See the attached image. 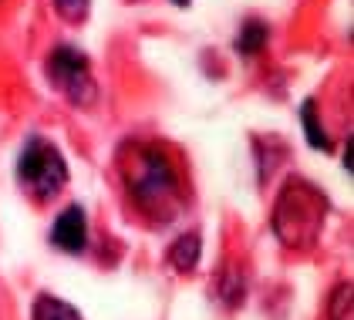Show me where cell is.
Masks as SVG:
<instances>
[{"mask_svg":"<svg viewBox=\"0 0 354 320\" xmlns=\"http://www.w3.org/2000/svg\"><path fill=\"white\" fill-rule=\"evenodd\" d=\"M324 196L304 179H290L280 192L277 206H273V229L283 240V246H297L300 250V246H310L317 240V233L324 226Z\"/></svg>","mask_w":354,"mask_h":320,"instance_id":"6da1fadb","label":"cell"},{"mask_svg":"<svg viewBox=\"0 0 354 320\" xmlns=\"http://www.w3.org/2000/svg\"><path fill=\"white\" fill-rule=\"evenodd\" d=\"M129 165V189L136 196V203L149 213L172 216V203H179V179L172 172V165L165 162L162 152L156 149H132Z\"/></svg>","mask_w":354,"mask_h":320,"instance_id":"7a4b0ae2","label":"cell"},{"mask_svg":"<svg viewBox=\"0 0 354 320\" xmlns=\"http://www.w3.org/2000/svg\"><path fill=\"white\" fill-rule=\"evenodd\" d=\"M17 179L34 199H55L68 186V165L51 142L30 138L17 159Z\"/></svg>","mask_w":354,"mask_h":320,"instance_id":"3957f363","label":"cell"},{"mask_svg":"<svg viewBox=\"0 0 354 320\" xmlns=\"http://www.w3.org/2000/svg\"><path fill=\"white\" fill-rule=\"evenodd\" d=\"M48 81L57 91H64L75 105H91L95 102V78L88 68V57L75 48H57L48 57Z\"/></svg>","mask_w":354,"mask_h":320,"instance_id":"277c9868","label":"cell"},{"mask_svg":"<svg viewBox=\"0 0 354 320\" xmlns=\"http://www.w3.org/2000/svg\"><path fill=\"white\" fill-rule=\"evenodd\" d=\"M51 243L64 253H82L88 243V219L78 206H68L51 226Z\"/></svg>","mask_w":354,"mask_h":320,"instance_id":"5b68a950","label":"cell"},{"mask_svg":"<svg viewBox=\"0 0 354 320\" xmlns=\"http://www.w3.org/2000/svg\"><path fill=\"white\" fill-rule=\"evenodd\" d=\"M199 250H203V243L196 233L189 236H183V240H176V246L169 250V263L179 270V273H192L196 263H199Z\"/></svg>","mask_w":354,"mask_h":320,"instance_id":"8992f818","label":"cell"},{"mask_svg":"<svg viewBox=\"0 0 354 320\" xmlns=\"http://www.w3.org/2000/svg\"><path fill=\"white\" fill-rule=\"evenodd\" d=\"M34 320H82V314L71 303L44 294V297H37V303H34Z\"/></svg>","mask_w":354,"mask_h":320,"instance_id":"52a82bcc","label":"cell"},{"mask_svg":"<svg viewBox=\"0 0 354 320\" xmlns=\"http://www.w3.org/2000/svg\"><path fill=\"white\" fill-rule=\"evenodd\" d=\"M263 44H267V24H260V21H246L243 30H240V37H236V51L240 54H257Z\"/></svg>","mask_w":354,"mask_h":320,"instance_id":"ba28073f","label":"cell"},{"mask_svg":"<svg viewBox=\"0 0 354 320\" xmlns=\"http://www.w3.org/2000/svg\"><path fill=\"white\" fill-rule=\"evenodd\" d=\"M300 118H304V125H307V142L314 145V149H330V138H327L324 125H317V118H314V102H307V105L300 108Z\"/></svg>","mask_w":354,"mask_h":320,"instance_id":"9c48e42d","label":"cell"},{"mask_svg":"<svg viewBox=\"0 0 354 320\" xmlns=\"http://www.w3.org/2000/svg\"><path fill=\"white\" fill-rule=\"evenodd\" d=\"M57 14L64 17V21H75V24H82L84 17H88V10H91V0H55Z\"/></svg>","mask_w":354,"mask_h":320,"instance_id":"30bf717a","label":"cell"},{"mask_svg":"<svg viewBox=\"0 0 354 320\" xmlns=\"http://www.w3.org/2000/svg\"><path fill=\"white\" fill-rule=\"evenodd\" d=\"M330 320H351V283L337 287V294L330 300Z\"/></svg>","mask_w":354,"mask_h":320,"instance_id":"8fae6325","label":"cell"},{"mask_svg":"<svg viewBox=\"0 0 354 320\" xmlns=\"http://www.w3.org/2000/svg\"><path fill=\"white\" fill-rule=\"evenodd\" d=\"M172 3H179V7H186V3H189V0H172Z\"/></svg>","mask_w":354,"mask_h":320,"instance_id":"7c38bea8","label":"cell"}]
</instances>
